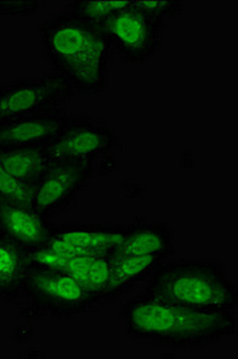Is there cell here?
Wrapping results in <instances>:
<instances>
[{
  "instance_id": "17",
  "label": "cell",
  "mask_w": 238,
  "mask_h": 359,
  "mask_svg": "<svg viewBox=\"0 0 238 359\" xmlns=\"http://www.w3.org/2000/svg\"><path fill=\"white\" fill-rule=\"evenodd\" d=\"M130 3V0H72L64 10L89 25L99 27Z\"/></svg>"
},
{
  "instance_id": "7",
  "label": "cell",
  "mask_w": 238,
  "mask_h": 359,
  "mask_svg": "<svg viewBox=\"0 0 238 359\" xmlns=\"http://www.w3.org/2000/svg\"><path fill=\"white\" fill-rule=\"evenodd\" d=\"M94 161L50 162L35 184L33 208L47 217L69 208L94 175Z\"/></svg>"
},
{
  "instance_id": "15",
  "label": "cell",
  "mask_w": 238,
  "mask_h": 359,
  "mask_svg": "<svg viewBox=\"0 0 238 359\" xmlns=\"http://www.w3.org/2000/svg\"><path fill=\"white\" fill-rule=\"evenodd\" d=\"M50 164L45 145L0 149V168L25 184L35 186Z\"/></svg>"
},
{
  "instance_id": "6",
  "label": "cell",
  "mask_w": 238,
  "mask_h": 359,
  "mask_svg": "<svg viewBox=\"0 0 238 359\" xmlns=\"http://www.w3.org/2000/svg\"><path fill=\"white\" fill-rule=\"evenodd\" d=\"M74 89L59 74L13 78L0 83V123L65 111Z\"/></svg>"
},
{
  "instance_id": "18",
  "label": "cell",
  "mask_w": 238,
  "mask_h": 359,
  "mask_svg": "<svg viewBox=\"0 0 238 359\" xmlns=\"http://www.w3.org/2000/svg\"><path fill=\"white\" fill-rule=\"evenodd\" d=\"M35 186L17 180L0 168V201L33 206Z\"/></svg>"
},
{
  "instance_id": "5",
  "label": "cell",
  "mask_w": 238,
  "mask_h": 359,
  "mask_svg": "<svg viewBox=\"0 0 238 359\" xmlns=\"http://www.w3.org/2000/svg\"><path fill=\"white\" fill-rule=\"evenodd\" d=\"M22 296L29 299L40 314L57 320H70L85 314L99 299L66 272L59 269L30 267Z\"/></svg>"
},
{
  "instance_id": "3",
  "label": "cell",
  "mask_w": 238,
  "mask_h": 359,
  "mask_svg": "<svg viewBox=\"0 0 238 359\" xmlns=\"http://www.w3.org/2000/svg\"><path fill=\"white\" fill-rule=\"evenodd\" d=\"M162 302L216 313H236L238 291L222 262L178 259L162 262L144 294Z\"/></svg>"
},
{
  "instance_id": "11",
  "label": "cell",
  "mask_w": 238,
  "mask_h": 359,
  "mask_svg": "<svg viewBox=\"0 0 238 359\" xmlns=\"http://www.w3.org/2000/svg\"><path fill=\"white\" fill-rule=\"evenodd\" d=\"M33 206L0 201V233L27 252L42 248L54 224Z\"/></svg>"
},
{
  "instance_id": "20",
  "label": "cell",
  "mask_w": 238,
  "mask_h": 359,
  "mask_svg": "<svg viewBox=\"0 0 238 359\" xmlns=\"http://www.w3.org/2000/svg\"><path fill=\"white\" fill-rule=\"evenodd\" d=\"M43 3L40 0H6L0 1V16L27 18L36 15Z\"/></svg>"
},
{
  "instance_id": "8",
  "label": "cell",
  "mask_w": 238,
  "mask_h": 359,
  "mask_svg": "<svg viewBox=\"0 0 238 359\" xmlns=\"http://www.w3.org/2000/svg\"><path fill=\"white\" fill-rule=\"evenodd\" d=\"M118 144V137L107 123H97L83 114L79 121L45 144V147L50 162L94 161L114 151Z\"/></svg>"
},
{
  "instance_id": "16",
  "label": "cell",
  "mask_w": 238,
  "mask_h": 359,
  "mask_svg": "<svg viewBox=\"0 0 238 359\" xmlns=\"http://www.w3.org/2000/svg\"><path fill=\"white\" fill-rule=\"evenodd\" d=\"M59 271L76 278L101 304L111 277V253L65 257Z\"/></svg>"
},
{
  "instance_id": "12",
  "label": "cell",
  "mask_w": 238,
  "mask_h": 359,
  "mask_svg": "<svg viewBox=\"0 0 238 359\" xmlns=\"http://www.w3.org/2000/svg\"><path fill=\"white\" fill-rule=\"evenodd\" d=\"M175 252V235L165 222H148L145 218L126 224L122 241L111 250V255L167 257Z\"/></svg>"
},
{
  "instance_id": "1",
  "label": "cell",
  "mask_w": 238,
  "mask_h": 359,
  "mask_svg": "<svg viewBox=\"0 0 238 359\" xmlns=\"http://www.w3.org/2000/svg\"><path fill=\"white\" fill-rule=\"evenodd\" d=\"M128 338L168 350H200L237 333L234 313L200 311L139 294L119 311Z\"/></svg>"
},
{
  "instance_id": "13",
  "label": "cell",
  "mask_w": 238,
  "mask_h": 359,
  "mask_svg": "<svg viewBox=\"0 0 238 359\" xmlns=\"http://www.w3.org/2000/svg\"><path fill=\"white\" fill-rule=\"evenodd\" d=\"M164 257H136V255H111V277L106 292L103 294L101 304L116 302L136 287V284L144 282L157 267L164 262Z\"/></svg>"
},
{
  "instance_id": "14",
  "label": "cell",
  "mask_w": 238,
  "mask_h": 359,
  "mask_svg": "<svg viewBox=\"0 0 238 359\" xmlns=\"http://www.w3.org/2000/svg\"><path fill=\"white\" fill-rule=\"evenodd\" d=\"M28 252L0 233V301L16 302L29 272Z\"/></svg>"
},
{
  "instance_id": "19",
  "label": "cell",
  "mask_w": 238,
  "mask_h": 359,
  "mask_svg": "<svg viewBox=\"0 0 238 359\" xmlns=\"http://www.w3.org/2000/svg\"><path fill=\"white\" fill-rule=\"evenodd\" d=\"M136 4L167 23L185 11V1L180 0H136Z\"/></svg>"
},
{
  "instance_id": "10",
  "label": "cell",
  "mask_w": 238,
  "mask_h": 359,
  "mask_svg": "<svg viewBox=\"0 0 238 359\" xmlns=\"http://www.w3.org/2000/svg\"><path fill=\"white\" fill-rule=\"evenodd\" d=\"M82 116L67 114L64 111L1 121L0 149L45 145Z\"/></svg>"
},
{
  "instance_id": "9",
  "label": "cell",
  "mask_w": 238,
  "mask_h": 359,
  "mask_svg": "<svg viewBox=\"0 0 238 359\" xmlns=\"http://www.w3.org/2000/svg\"><path fill=\"white\" fill-rule=\"evenodd\" d=\"M126 224L74 223L54 225L43 247L62 257L109 254L122 241Z\"/></svg>"
},
{
  "instance_id": "2",
  "label": "cell",
  "mask_w": 238,
  "mask_h": 359,
  "mask_svg": "<svg viewBox=\"0 0 238 359\" xmlns=\"http://www.w3.org/2000/svg\"><path fill=\"white\" fill-rule=\"evenodd\" d=\"M46 60L83 94L107 89L111 47L97 27L62 10L37 25Z\"/></svg>"
},
{
  "instance_id": "4",
  "label": "cell",
  "mask_w": 238,
  "mask_h": 359,
  "mask_svg": "<svg viewBox=\"0 0 238 359\" xmlns=\"http://www.w3.org/2000/svg\"><path fill=\"white\" fill-rule=\"evenodd\" d=\"M97 28L123 62L139 65L158 53L168 23L139 8L134 0Z\"/></svg>"
}]
</instances>
